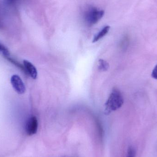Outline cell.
Masks as SVG:
<instances>
[{"instance_id":"277c9868","label":"cell","mask_w":157,"mask_h":157,"mask_svg":"<svg viewBox=\"0 0 157 157\" xmlns=\"http://www.w3.org/2000/svg\"><path fill=\"white\" fill-rule=\"evenodd\" d=\"M38 128V122L35 116L29 118L25 125V131L28 136H32L36 133Z\"/></svg>"},{"instance_id":"9c48e42d","label":"cell","mask_w":157,"mask_h":157,"mask_svg":"<svg viewBox=\"0 0 157 157\" xmlns=\"http://www.w3.org/2000/svg\"><path fill=\"white\" fill-rule=\"evenodd\" d=\"M0 53H2L4 57L10 55L8 50L1 43H0Z\"/></svg>"},{"instance_id":"3957f363","label":"cell","mask_w":157,"mask_h":157,"mask_svg":"<svg viewBox=\"0 0 157 157\" xmlns=\"http://www.w3.org/2000/svg\"><path fill=\"white\" fill-rule=\"evenodd\" d=\"M11 85L15 91L19 94H23L25 92V84L21 78L17 75H12L10 79Z\"/></svg>"},{"instance_id":"52a82bcc","label":"cell","mask_w":157,"mask_h":157,"mask_svg":"<svg viewBox=\"0 0 157 157\" xmlns=\"http://www.w3.org/2000/svg\"><path fill=\"white\" fill-rule=\"evenodd\" d=\"M4 58H5L6 60H7L8 61L13 63L16 67H17V68L20 69L22 71L24 72L26 74H27L25 69L24 65H22V64H21L19 62L17 61L16 60L14 59L13 58H12V57L10 56V55H9V56H6V57H4Z\"/></svg>"},{"instance_id":"4fadbf2b","label":"cell","mask_w":157,"mask_h":157,"mask_svg":"<svg viewBox=\"0 0 157 157\" xmlns=\"http://www.w3.org/2000/svg\"><path fill=\"white\" fill-rule=\"evenodd\" d=\"M2 23L0 21V29L2 28Z\"/></svg>"},{"instance_id":"30bf717a","label":"cell","mask_w":157,"mask_h":157,"mask_svg":"<svg viewBox=\"0 0 157 157\" xmlns=\"http://www.w3.org/2000/svg\"><path fill=\"white\" fill-rule=\"evenodd\" d=\"M135 150L133 147H130L127 151V156L126 157H135Z\"/></svg>"},{"instance_id":"7a4b0ae2","label":"cell","mask_w":157,"mask_h":157,"mask_svg":"<svg viewBox=\"0 0 157 157\" xmlns=\"http://www.w3.org/2000/svg\"><path fill=\"white\" fill-rule=\"evenodd\" d=\"M103 10H100L96 7H89L84 13V19L87 25L92 26L97 24L103 16Z\"/></svg>"},{"instance_id":"8fae6325","label":"cell","mask_w":157,"mask_h":157,"mask_svg":"<svg viewBox=\"0 0 157 157\" xmlns=\"http://www.w3.org/2000/svg\"><path fill=\"white\" fill-rule=\"evenodd\" d=\"M20 1L21 0H5L6 3L10 5H13Z\"/></svg>"},{"instance_id":"5b68a950","label":"cell","mask_w":157,"mask_h":157,"mask_svg":"<svg viewBox=\"0 0 157 157\" xmlns=\"http://www.w3.org/2000/svg\"><path fill=\"white\" fill-rule=\"evenodd\" d=\"M23 63L27 74L29 75L33 79H36L37 77L38 73L35 66L31 63L26 60H25Z\"/></svg>"},{"instance_id":"ba28073f","label":"cell","mask_w":157,"mask_h":157,"mask_svg":"<svg viewBox=\"0 0 157 157\" xmlns=\"http://www.w3.org/2000/svg\"><path fill=\"white\" fill-rule=\"evenodd\" d=\"M109 64L106 61L100 59L98 61V69L102 71H106L109 69Z\"/></svg>"},{"instance_id":"6da1fadb","label":"cell","mask_w":157,"mask_h":157,"mask_svg":"<svg viewBox=\"0 0 157 157\" xmlns=\"http://www.w3.org/2000/svg\"><path fill=\"white\" fill-rule=\"evenodd\" d=\"M124 103V98L121 92L117 88L113 89L105 103V113L109 114L111 112L121 108Z\"/></svg>"},{"instance_id":"7c38bea8","label":"cell","mask_w":157,"mask_h":157,"mask_svg":"<svg viewBox=\"0 0 157 157\" xmlns=\"http://www.w3.org/2000/svg\"><path fill=\"white\" fill-rule=\"evenodd\" d=\"M152 76L153 78L157 79V64L153 70L152 73Z\"/></svg>"},{"instance_id":"8992f818","label":"cell","mask_w":157,"mask_h":157,"mask_svg":"<svg viewBox=\"0 0 157 157\" xmlns=\"http://www.w3.org/2000/svg\"><path fill=\"white\" fill-rule=\"evenodd\" d=\"M109 29L110 26H106L104 27L97 35L95 36L93 38L92 42L95 43V42H97L101 39L104 36H106L108 34Z\"/></svg>"}]
</instances>
